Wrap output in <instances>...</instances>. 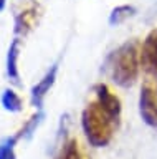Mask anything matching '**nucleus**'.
<instances>
[{
  "instance_id": "obj_9",
  "label": "nucleus",
  "mask_w": 157,
  "mask_h": 159,
  "mask_svg": "<svg viewBox=\"0 0 157 159\" xmlns=\"http://www.w3.org/2000/svg\"><path fill=\"white\" fill-rule=\"evenodd\" d=\"M137 13V8L134 5H129V3H122V5H117L111 10L109 17H107V23L111 27H119L124 22H127L129 18H132L134 15Z\"/></svg>"
},
{
  "instance_id": "obj_13",
  "label": "nucleus",
  "mask_w": 157,
  "mask_h": 159,
  "mask_svg": "<svg viewBox=\"0 0 157 159\" xmlns=\"http://www.w3.org/2000/svg\"><path fill=\"white\" fill-rule=\"evenodd\" d=\"M41 119H43V113H41V109H38V111L33 114V116L28 119V121L22 126L20 131H17L18 134V138L20 139H25V138H30L33 133L37 131V128H38V124L41 123Z\"/></svg>"
},
{
  "instance_id": "obj_10",
  "label": "nucleus",
  "mask_w": 157,
  "mask_h": 159,
  "mask_svg": "<svg viewBox=\"0 0 157 159\" xmlns=\"http://www.w3.org/2000/svg\"><path fill=\"white\" fill-rule=\"evenodd\" d=\"M0 104L8 113H20L23 109V99L13 88H5L0 94Z\"/></svg>"
},
{
  "instance_id": "obj_11",
  "label": "nucleus",
  "mask_w": 157,
  "mask_h": 159,
  "mask_svg": "<svg viewBox=\"0 0 157 159\" xmlns=\"http://www.w3.org/2000/svg\"><path fill=\"white\" fill-rule=\"evenodd\" d=\"M56 159H86L85 152L80 146L76 138H68L65 143L61 144L60 154Z\"/></svg>"
},
{
  "instance_id": "obj_7",
  "label": "nucleus",
  "mask_w": 157,
  "mask_h": 159,
  "mask_svg": "<svg viewBox=\"0 0 157 159\" xmlns=\"http://www.w3.org/2000/svg\"><path fill=\"white\" fill-rule=\"evenodd\" d=\"M56 76H58V63L51 65L48 68V71L41 76L40 81L33 84V88L30 89V101H32V106L37 108V111L43 108V101H45L46 94L50 93V89L55 84Z\"/></svg>"
},
{
  "instance_id": "obj_1",
  "label": "nucleus",
  "mask_w": 157,
  "mask_h": 159,
  "mask_svg": "<svg viewBox=\"0 0 157 159\" xmlns=\"http://www.w3.org/2000/svg\"><path fill=\"white\" fill-rule=\"evenodd\" d=\"M141 45L139 38H129L106 57L102 70L114 84L127 89L137 83L142 70Z\"/></svg>"
},
{
  "instance_id": "obj_2",
  "label": "nucleus",
  "mask_w": 157,
  "mask_h": 159,
  "mask_svg": "<svg viewBox=\"0 0 157 159\" xmlns=\"http://www.w3.org/2000/svg\"><path fill=\"white\" fill-rule=\"evenodd\" d=\"M81 129L89 146L106 148L112 141L114 133L119 129V126L94 99L88 103L81 111Z\"/></svg>"
},
{
  "instance_id": "obj_8",
  "label": "nucleus",
  "mask_w": 157,
  "mask_h": 159,
  "mask_svg": "<svg viewBox=\"0 0 157 159\" xmlns=\"http://www.w3.org/2000/svg\"><path fill=\"white\" fill-rule=\"evenodd\" d=\"M20 47H22V38H13L10 47L7 52L5 58V73L7 78L13 86H22V78H20V68H18V60H20Z\"/></svg>"
},
{
  "instance_id": "obj_5",
  "label": "nucleus",
  "mask_w": 157,
  "mask_h": 159,
  "mask_svg": "<svg viewBox=\"0 0 157 159\" xmlns=\"http://www.w3.org/2000/svg\"><path fill=\"white\" fill-rule=\"evenodd\" d=\"M93 93L96 96V101L99 103V106L109 114V118L114 121L117 126H121V119H122V103L121 98L111 89V86L107 83H96L93 86Z\"/></svg>"
},
{
  "instance_id": "obj_6",
  "label": "nucleus",
  "mask_w": 157,
  "mask_h": 159,
  "mask_svg": "<svg viewBox=\"0 0 157 159\" xmlns=\"http://www.w3.org/2000/svg\"><path fill=\"white\" fill-rule=\"evenodd\" d=\"M142 70L152 80H157V28H152L141 45Z\"/></svg>"
},
{
  "instance_id": "obj_3",
  "label": "nucleus",
  "mask_w": 157,
  "mask_h": 159,
  "mask_svg": "<svg viewBox=\"0 0 157 159\" xmlns=\"http://www.w3.org/2000/svg\"><path fill=\"white\" fill-rule=\"evenodd\" d=\"M13 33L17 38H25L30 35L43 17V7L38 0H12Z\"/></svg>"
},
{
  "instance_id": "obj_15",
  "label": "nucleus",
  "mask_w": 157,
  "mask_h": 159,
  "mask_svg": "<svg viewBox=\"0 0 157 159\" xmlns=\"http://www.w3.org/2000/svg\"><path fill=\"white\" fill-rule=\"evenodd\" d=\"M155 81H157V80H155Z\"/></svg>"
},
{
  "instance_id": "obj_12",
  "label": "nucleus",
  "mask_w": 157,
  "mask_h": 159,
  "mask_svg": "<svg viewBox=\"0 0 157 159\" xmlns=\"http://www.w3.org/2000/svg\"><path fill=\"white\" fill-rule=\"evenodd\" d=\"M20 141L18 134H12V136L5 138L0 143V159H17L15 146Z\"/></svg>"
},
{
  "instance_id": "obj_4",
  "label": "nucleus",
  "mask_w": 157,
  "mask_h": 159,
  "mask_svg": "<svg viewBox=\"0 0 157 159\" xmlns=\"http://www.w3.org/2000/svg\"><path fill=\"white\" fill-rule=\"evenodd\" d=\"M139 114L144 124L157 129V81L152 78L142 81L139 91Z\"/></svg>"
},
{
  "instance_id": "obj_14",
  "label": "nucleus",
  "mask_w": 157,
  "mask_h": 159,
  "mask_svg": "<svg viewBox=\"0 0 157 159\" xmlns=\"http://www.w3.org/2000/svg\"><path fill=\"white\" fill-rule=\"evenodd\" d=\"M7 7V0H0V12H3Z\"/></svg>"
}]
</instances>
